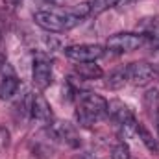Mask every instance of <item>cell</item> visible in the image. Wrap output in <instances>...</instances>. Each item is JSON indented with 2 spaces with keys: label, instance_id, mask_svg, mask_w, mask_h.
<instances>
[{
  "label": "cell",
  "instance_id": "obj_1",
  "mask_svg": "<svg viewBox=\"0 0 159 159\" xmlns=\"http://www.w3.org/2000/svg\"><path fill=\"white\" fill-rule=\"evenodd\" d=\"M34 20L35 24L50 32V34H63V32H69L72 28L78 26L80 20L78 17L67 9V11H57V9H39L34 13Z\"/></svg>",
  "mask_w": 159,
  "mask_h": 159
},
{
  "label": "cell",
  "instance_id": "obj_2",
  "mask_svg": "<svg viewBox=\"0 0 159 159\" xmlns=\"http://www.w3.org/2000/svg\"><path fill=\"white\" fill-rule=\"evenodd\" d=\"M76 100H78L76 119L83 126H89V124L100 120L107 113V100L93 91H78Z\"/></svg>",
  "mask_w": 159,
  "mask_h": 159
},
{
  "label": "cell",
  "instance_id": "obj_3",
  "mask_svg": "<svg viewBox=\"0 0 159 159\" xmlns=\"http://www.w3.org/2000/svg\"><path fill=\"white\" fill-rule=\"evenodd\" d=\"M146 37L143 34H133V32H120L111 35L106 41V48L115 52V54H124V52H133L144 44Z\"/></svg>",
  "mask_w": 159,
  "mask_h": 159
},
{
  "label": "cell",
  "instance_id": "obj_4",
  "mask_svg": "<svg viewBox=\"0 0 159 159\" xmlns=\"http://www.w3.org/2000/svg\"><path fill=\"white\" fill-rule=\"evenodd\" d=\"M32 80H34V85L39 91H46L52 85V81H54V67H52V61L44 54H37L35 59H34Z\"/></svg>",
  "mask_w": 159,
  "mask_h": 159
},
{
  "label": "cell",
  "instance_id": "obj_5",
  "mask_svg": "<svg viewBox=\"0 0 159 159\" xmlns=\"http://www.w3.org/2000/svg\"><path fill=\"white\" fill-rule=\"evenodd\" d=\"M65 56L76 63H91V61H96L104 56V46L100 44H89V43H83V44H70V46H65Z\"/></svg>",
  "mask_w": 159,
  "mask_h": 159
},
{
  "label": "cell",
  "instance_id": "obj_6",
  "mask_svg": "<svg viewBox=\"0 0 159 159\" xmlns=\"http://www.w3.org/2000/svg\"><path fill=\"white\" fill-rule=\"evenodd\" d=\"M124 70H126V80L135 87H144L156 78V69L144 61H133L126 65Z\"/></svg>",
  "mask_w": 159,
  "mask_h": 159
},
{
  "label": "cell",
  "instance_id": "obj_7",
  "mask_svg": "<svg viewBox=\"0 0 159 159\" xmlns=\"http://www.w3.org/2000/svg\"><path fill=\"white\" fill-rule=\"evenodd\" d=\"M48 133H50L54 139L63 141L65 144H69V146H72V148H78L80 144H81L80 135L76 133L74 126H72V124H69V122L52 120V122L48 124Z\"/></svg>",
  "mask_w": 159,
  "mask_h": 159
},
{
  "label": "cell",
  "instance_id": "obj_8",
  "mask_svg": "<svg viewBox=\"0 0 159 159\" xmlns=\"http://www.w3.org/2000/svg\"><path fill=\"white\" fill-rule=\"evenodd\" d=\"M20 89V80L15 74L13 67L6 63L0 70V100H11Z\"/></svg>",
  "mask_w": 159,
  "mask_h": 159
},
{
  "label": "cell",
  "instance_id": "obj_9",
  "mask_svg": "<svg viewBox=\"0 0 159 159\" xmlns=\"http://www.w3.org/2000/svg\"><path fill=\"white\" fill-rule=\"evenodd\" d=\"M30 117L37 120L41 124H50L54 120V113L50 104L46 102V98L43 94H32V109H30Z\"/></svg>",
  "mask_w": 159,
  "mask_h": 159
},
{
  "label": "cell",
  "instance_id": "obj_10",
  "mask_svg": "<svg viewBox=\"0 0 159 159\" xmlns=\"http://www.w3.org/2000/svg\"><path fill=\"white\" fill-rule=\"evenodd\" d=\"M106 115L111 120H115L117 124H124V122H129V120L135 119L129 106L120 102V100H109L107 102V113Z\"/></svg>",
  "mask_w": 159,
  "mask_h": 159
},
{
  "label": "cell",
  "instance_id": "obj_11",
  "mask_svg": "<svg viewBox=\"0 0 159 159\" xmlns=\"http://www.w3.org/2000/svg\"><path fill=\"white\" fill-rule=\"evenodd\" d=\"M74 70H76V74L81 80H98L104 76V70L94 61H91V63H78L74 67Z\"/></svg>",
  "mask_w": 159,
  "mask_h": 159
},
{
  "label": "cell",
  "instance_id": "obj_12",
  "mask_svg": "<svg viewBox=\"0 0 159 159\" xmlns=\"http://www.w3.org/2000/svg\"><path fill=\"white\" fill-rule=\"evenodd\" d=\"M126 83H128V80H126V70H124V67H122V69H115V70L109 72V76L106 78V87L111 89V91H119V89H122Z\"/></svg>",
  "mask_w": 159,
  "mask_h": 159
},
{
  "label": "cell",
  "instance_id": "obj_13",
  "mask_svg": "<svg viewBox=\"0 0 159 159\" xmlns=\"http://www.w3.org/2000/svg\"><path fill=\"white\" fill-rule=\"evenodd\" d=\"M137 137L141 139V143L150 150V152H154V154H159V143L157 139H154V135L144 128V126H141L139 122H137Z\"/></svg>",
  "mask_w": 159,
  "mask_h": 159
},
{
  "label": "cell",
  "instance_id": "obj_14",
  "mask_svg": "<svg viewBox=\"0 0 159 159\" xmlns=\"http://www.w3.org/2000/svg\"><path fill=\"white\" fill-rule=\"evenodd\" d=\"M144 107L148 109L150 117L159 113V89H148L144 94Z\"/></svg>",
  "mask_w": 159,
  "mask_h": 159
},
{
  "label": "cell",
  "instance_id": "obj_15",
  "mask_svg": "<svg viewBox=\"0 0 159 159\" xmlns=\"http://www.w3.org/2000/svg\"><path fill=\"white\" fill-rule=\"evenodd\" d=\"M120 0H91L89 6H91V15H100L111 7H115Z\"/></svg>",
  "mask_w": 159,
  "mask_h": 159
},
{
  "label": "cell",
  "instance_id": "obj_16",
  "mask_svg": "<svg viewBox=\"0 0 159 159\" xmlns=\"http://www.w3.org/2000/svg\"><path fill=\"white\" fill-rule=\"evenodd\" d=\"M111 157L113 159H131V154H129L128 144L120 143V144H117V146H113V150H111Z\"/></svg>",
  "mask_w": 159,
  "mask_h": 159
},
{
  "label": "cell",
  "instance_id": "obj_17",
  "mask_svg": "<svg viewBox=\"0 0 159 159\" xmlns=\"http://www.w3.org/2000/svg\"><path fill=\"white\" fill-rule=\"evenodd\" d=\"M152 120H154V126H156V131H157V137H159V113H154Z\"/></svg>",
  "mask_w": 159,
  "mask_h": 159
},
{
  "label": "cell",
  "instance_id": "obj_18",
  "mask_svg": "<svg viewBox=\"0 0 159 159\" xmlns=\"http://www.w3.org/2000/svg\"><path fill=\"white\" fill-rule=\"evenodd\" d=\"M6 65V57H4V54L0 52V70H2V67Z\"/></svg>",
  "mask_w": 159,
  "mask_h": 159
}]
</instances>
